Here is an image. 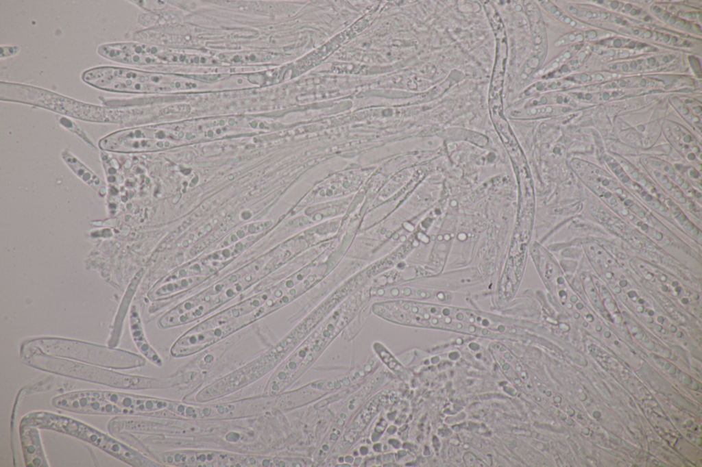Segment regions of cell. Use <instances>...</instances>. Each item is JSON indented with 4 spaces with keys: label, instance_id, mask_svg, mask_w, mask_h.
Listing matches in <instances>:
<instances>
[{
    "label": "cell",
    "instance_id": "6da1fadb",
    "mask_svg": "<svg viewBox=\"0 0 702 467\" xmlns=\"http://www.w3.org/2000/svg\"><path fill=\"white\" fill-rule=\"evenodd\" d=\"M22 363L52 374L124 390L173 388L192 381L197 373L189 371L168 377L128 375L108 368L49 355L40 351L21 348Z\"/></svg>",
    "mask_w": 702,
    "mask_h": 467
},
{
    "label": "cell",
    "instance_id": "7a4b0ae2",
    "mask_svg": "<svg viewBox=\"0 0 702 467\" xmlns=\"http://www.w3.org/2000/svg\"><path fill=\"white\" fill-rule=\"evenodd\" d=\"M53 407L90 415L134 416L158 418L160 398L109 390H84L55 396Z\"/></svg>",
    "mask_w": 702,
    "mask_h": 467
},
{
    "label": "cell",
    "instance_id": "3957f363",
    "mask_svg": "<svg viewBox=\"0 0 702 467\" xmlns=\"http://www.w3.org/2000/svg\"><path fill=\"white\" fill-rule=\"evenodd\" d=\"M20 425L33 426L75 437L132 466H164L90 425L66 416L47 411L32 412L22 418Z\"/></svg>",
    "mask_w": 702,
    "mask_h": 467
},
{
    "label": "cell",
    "instance_id": "277c9868",
    "mask_svg": "<svg viewBox=\"0 0 702 467\" xmlns=\"http://www.w3.org/2000/svg\"><path fill=\"white\" fill-rule=\"evenodd\" d=\"M21 348L38 350L49 355L112 369H133L146 364V359L143 355L114 347L68 338H34L24 342Z\"/></svg>",
    "mask_w": 702,
    "mask_h": 467
},
{
    "label": "cell",
    "instance_id": "5b68a950",
    "mask_svg": "<svg viewBox=\"0 0 702 467\" xmlns=\"http://www.w3.org/2000/svg\"><path fill=\"white\" fill-rule=\"evenodd\" d=\"M14 102L32 105L93 122L128 125L130 110L127 107L100 106L79 101L34 86L16 84L12 90Z\"/></svg>",
    "mask_w": 702,
    "mask_h": 467
},
{
    "label": "cell",
    "instance_id": "8992f818",
    "mask_svg": "<svg viewBox=\"0 0 702 467\" xmlns=\"http://www.w3.org/2000/svg\"><path fill=\"white\" fill-rule=\"evenodd\" d=\"M163 465L203 467H268L274 466V457L209 449H182L152 453Z\"/></svg>",
    "mask_w": 702,
    "mask_h": 467
},
{
    "label": "cell",
    "instance_id": "52a82bcc",
    "mask_svg": "<svg viewBox=\"0 0 702 467\" xmlns=\"http://www.w3.org/2000/svg\"><path fill=\"white\" fill-rule=\"evenodd\" d=\"M248 325V318L241 316L211 329L200 331L188 330L176 340L170 353L177 358L192 355Z\"/></svg>",
    "mask_w": 702,
    "mask_h": 467
},
{
    "label": "cell",
    "instance_id": "ba28073f",
    "mask_svg": "<svg viewBox=\"0 0 702 467\" xmlns=\"http://www.w3.org/2000/svg\"><path fill=\"white\" fill-rule=\"evenodd\" d=\"M265 267V260L258 259L228 275L217 283L183 301L177 305V310L184 315L186 323L195 321L208 315V303L225 288L233 285L245 275L261 270Z\"/></svg>",
    "mask_w": 702,
    "mask_h": 467
},
{
    "label": "cell",
    "instance_id": "9c48e42d",
    "mask_svg": "<svg viewBox=\"0 0 702 467\" xmlns=\"http://www.w3.org/2000/svg\"><path fill=\"white\" fill-rule=\"evenodd\" d=\"M19 435L25 465L32 467L49 466L38 428L19 425Z\"/></svg>",
    "mask_w": 702,
    "mask_h": 467
},
{
    "label": "cell",
    "instance_id": "30bf717a",
    "mask_svg": "<svg viewBox=\"0 0 702 467\" xmlns=\"http://www.w3.org/2000/svg\"><path fill=\"white\" fill-rule=\"evenodd\" d=\"M129 322L132 340L141 355L155 366H162V359L151 346L145 336L138 310L136 305H133L130 310Z\"/></svg>",
    "mask_w": 702,
    "mask_h": 467
},
{
    "label": "cell",
    "instance_id": "8fae6325",
    "mask_svg": "<svg viewBox=\"0 0 702 467\" xmlns=\"http://www.w3.org/2000/svg\"><path fill=\"white\" fill-rule=\"evenodd\" d=\"M209 278L208 276H191L162 281L148 294L150 300H166L183 291L191 289Z\"/></svg>",
    "mask_w": 702,
    "mask_h": 467
},
{
    "label": "cell",
    "instance_id": "7c38bea8",
    "mask_svg": "<svg viewBox=\"0 0 702 467\" xmlns=\"http://www.w3.org/2000/svg\"><path fill=\"white\" fill-rule=\"evenodd\" d=\"M142 275V271L139 272L138 275L134 278L131 283L128 290L123 299L121 307L117 312L113 330L111 335V338L109 341V346L110 347H114L118 344L120 336L121 333L123 323L125 319V316L128 310V305L130 302V299L132 297L133 294L135 292L136 288L141 279Z\"/></svg>",
    "mask_w": 702,
    "mask_h": 467
},
{
    "label": "cell",
    "instance_id": "4fadbf2b",
    "mask_svg": "<svg viewBox=\"0 0 702 467\" xmlns=\"http://www.w3.org/2000/svg\"><path fill=\"white\" fill-rule=\"evenodd\" d=\"M59 123H60V125H62V126H64L66 129H68L72 131L73 132L77 134L79 136H80L82 138V139L84 140V141H86L88 144H90L91 146H93V145L94 146V144H93V143L90 142V140L88 139V138L85 135V134H84L83 131L78 127V126L76 125L72 121H71V120H69V119H68L67 118H65V117H60V119H59Z\"/></svg>",
    "mask_w": 702,
    "mask_h": 467
},
{
    "label": "cell",
    "instance_id": "5bb4252c",
    "mask_svg": "<svg viewBox=\"0 0 702 467\" xmlns=\"http://www.w3.org/2000/svg\"><path fill=\"white\" fill-rule=\"evenodd\" d=\"M21 50L19 47L17 46H1V58H8L12 56Z\"/></svg>",
    "mask_w": 702,
    "mask_h": 467
}]
</instances>
